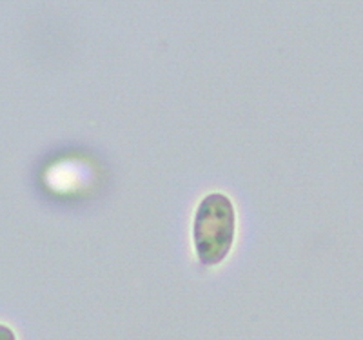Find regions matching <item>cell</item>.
I'll list each match as a JSON object with an SVG mask.
<instances>
[{"label": "cell", "mask_w": 363, "mask_h": 340, "mask_svg": "<svg viewBox=\"0 0 363 340\" xmlns=\"http://www.w3.org/2000/svg\"><path fill=\"white\" fill-rule=\"evenodd\" d=\"M236 236V212L222 193L203 197L194 213L193 244L203 265H218L231 253Z\"/></svg>", "instance_id": "1"}, {"label": "cell", "mask_w": 363, "mask_h": 340, "mask_svg": "<svg viewBox=\"0 0 363 340\" xmlns=\"http://www.w3.org/2000/svg\"><path fill=\"white\" fill-rule=\"evenodd\" d=\"M0 340H17V336H15V331L9 326L0 324Z\"/></svg>", "instance_id": "2"}]
</instances>
